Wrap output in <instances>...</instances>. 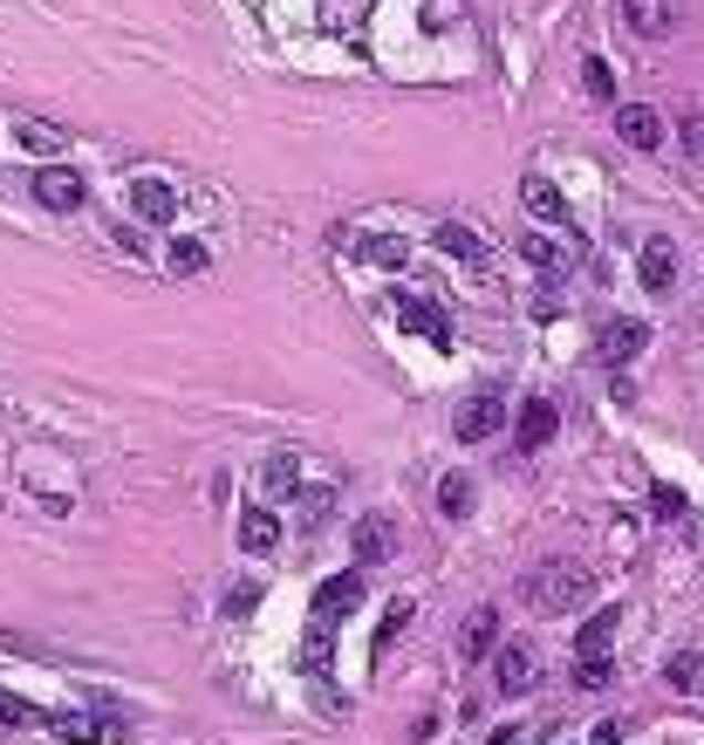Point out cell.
I'll use <instances>...</instances> for the list:
<instances>
[{
    "label": "cell",
    "mask_w": 704,
    "mask_h": 745,
    "mask_svg": "<svg viewBox=\"0 0 704 745\" xmlns=\"http://www.w3.org/2000/svg\"><path fill=\"white\" fill-rule=\"evenodd\" d=\"M615 622H622V609H596V615H589V630H581V643H574V656H609Z\"/></svg>",
    "instance_id": "obj_16"
},
{
    "label": "cell",
    "mask_w": 704,
    "mask_h": 745,
    "mask_svg": "<svg viewBox=\"0 0 704 745\" xmlns=\"http://www.w3.org/2000/svg\"><path fill=\"white\" fill-rule=\"evenodd\" d=\"M609 677H615L609 656H574V684H581V691H609Z\"/></svg>",
    "instance_id": "obj_26"
},
{
    "label": "cell",
    "mask_w": 704,
    "mask_h": 745,
    "mask_svg": "<svg viewBox=\"0 0 704 745\" xmlns=\"http://www.w3.org/2000/svg\"><path fill=\"white\" fill-rule=\"evenodd\" d=\"M165 260H172V273H178V281H191V273H206V240H199V232H178Z\"/></svg>",
    "instance_id": "obj_17"
},
{
    "label": "cell",
    "mask_w": 704,
    "mask_h": 745,
    "mask_svg": "<svg viewBox=\"0 0 704 745\" xmlns=\"http://www.w3.org/2000/svg\"><path fill=\"white\" fill-rule=\"evenodd\" d=\"M636 281L650 288V294H663L677 281V247L671 240H643V253H636Z\"/></svg>",
    "instance_id": "obj_10"
},
{
    "label": "cell",
    "mask_w": 704,
    "mask_h": 745,
    "mask_svg": "<svg viewBox=\"0 0 704 745\" xmlns=\"http://www.w3.org/2000/svg\"><path fill=\"white\" fill-rule=\"evenodd\" d=\"M520 199H527V213H540V219H568V199H561V192L547 185V178H527Z\"/></svg>",
    "instance_id": "obj_19"
},
{
    "label": "cell",
    "mask_w": 704,
    "mask_h": 745,
    "mask_svg": "<svg viewBox=\"0 0 704 745\" xmlns=\"http://www.w3.org/2000/svg\"><path fill=\"white\" fill-rule=\"evenodd\" d=\"M0 725H8V732H28V725H42V712H34V704H21L14 691H0Z\"/></svg>",
    "instance_id": "obj_29"
},
{
    "label": "cell",
    "mask_w": 704,
    "mask_h": 745,
    "mask_svg": "<svg viewBox=\"0 0 704 745\" xmlns=\"http://www.w3.org/2000/svg\"><path fill=\"white\" fill-rule=\"evenodd\" d=\"M581 588H589V568L561 555V561H540V568L520 581V602H527L534 615H561V609L581 602Z\"/></svg>",
    "instance_id": "obj_1"
},
{
    "label": "cell",
    "mask_w": 704,
    "mask_h": 745,
    "mask_svg": "<svg viewBox=\"0 0 704 745\" xmlns=\"http://www.w3.org/2000/svg\"><path fill=\"white\" fill-rule=\"evenodd\" d=\"M356 602H363V575H329V581L315 588V622L329 630V622H335V615H349Z\"/></svg>",
    "instance_id": "obj_9"
},
{
    "label": "cell",
    "mask_w": 704,
    "mask_h": 745,
    "mask_svg": "<svg viewBox=\"0 0 704 745\" xmlns=\"http://www.w3.org/2000/svg\"><path fill=\"white\" fill-rule=\"evenodd\" d=\"M493 684H499L506 697H527V691H534V650H527V643L493 650Z\"/></svg>",
    "instance_id": "obj_8"
},
{
    "label": "cell",
    "mask_w": 704,
    "mask_h": 745,
    "mask_svg": "<svg viewBox=\"0 0 704 745\" xmlns=\"http://www.w3.org/2000/svg\"><path fill=\"white\" fill-rule=\"evenodd\" d=\"M650 506H656L663 520H684V493H677V486H656V493H650Z\"/></svg>",
    "instance_id": "obj_31"
},
{
    "label": "cell",
    "mask_w": 704,
    "mask_h": 745,
    "mask_svg": "<svg viewBox=\"0 0 704 745\" xmlns=\"http://www.w3.org/2000/svg\"><path fill=\"white\" fill-rule=\"evenodd\" d=\"M83 178H75L69 165H42V172H34V199H42L49 213H75V206H83Z\"/></svg>",
    "instance_id": "obj_5"
},
{
    "label": "cell",
    "mask_w": 704,
    "mask_h": 745,
    "mask_svg": "<svg viewBox=\"0 0 704 745\" xmlns=\"http://www.w3.org/2000/svg\"><path fill=\"white\" fill-rule=\"evenodd\" d=\"M663 677H671V691H697L704 684V656L697 650H677L671 663H663Z\"/></svg>",
    "instance_id": "obj_23"
},
{
    "label": "cell",
    "mask_w": 704,
    "mask_h": 745,
    "mask_svg": "<svg viewBox=\"0 0 704 745\" xmlns=\"http://www.w3.org/2000/svg\"><path fill=\"white\" fill-rule=\"evenodd\" d=\"M253 602H260V581H240V588H232V596H226V615L240 622V615H253Z\"/></svg>",
    "instance_id": "obj_30"
},
{
    "label": "cell",
    "mask_w": 704,
    "mask_h": 745,
    "mask_svg": "<svg viewBox=\"0 0 704 745\" xmlns=\"http://www.w3.org/2000/svg\"><path fill=\"white\" fill-rule=\"evenodd\" d=\"M62 745H83V738H96V718H83V712H55V718H42Z\"/></svg>",
    "instance_id": "obj_25"
},
{
    "label": "cell",
    "mask_w": 704,
    "mask_h": 745,
    "mask_svg": "<svg viewBox=\"0 0 704 745\" xmlns=\"http://www.w3.org/2000/svg\"><path fill=\"white\" fill-rule=\"evenodd\" d=\"M14 137H21V151H34V158H55V151L69 144L55 124H14Z\"/></svg>",
    "instance_id": "obj_22"
},
{
    "label": "cell",
    "mask_w": 704,
    "mask_h": 745,
    "mask_svg": "<svg viewBox=\"0 0 704 745\" xmlns=\"http://www.w3.org/2000/svg\"><path fill=\"white\" fill-rule=\"evenodd\" d=\"M432 240H438L452 260H479V232H473V226H458V219H445V226L432 232Z\"/></svg>",
    "instance_id": "obj_21"
},
{
    "label": "cell",
    "mask_w": 704,
    "mask_h": 745,
    "mask_svg": "<svg viewBox=\"0 0 704 745\" xmlns=\"http://www.w3.org/2000/svg\"><path fill=\"white\" fill-rule=\"evenodd\" d=\"M520 260H527L534 273H568V253H561V240H547V232H527V240H520Z\"/></svg>",
    "instance_id": "obj_15"
},
{
    "label": "cell",
    "mask_w": 704,
    "mask_h": 745,
    "mask_svg": "<svg viewBox=\"0 0 704 745\" xmlns=\"http://www.w3.org/2000/svg\"><path fill=\"white\" fill-rule=\"evenodd\" d=\"M499 650V609L479 602L473 615H465V656H493Z\"/></svg>",
    "instance_id": "obj_14"
},
{
    "label": "cell",
    "mask_w": 704,
    "mask_h": 745,
    "mask_svg": "<svg viewBox=\"0 0 704 745\" xmlns=\"http://www.w3.org/2000/svg\"><path fill=\"white\" fill-rule=\"evenodd\" d=\"M622 21L636 42H671L684 28V0H622Z\"/></svg>",
    "instance_id": "obj_2"
},
{
    "label": "cell",
    "mask_w": 704,
    "mask_h": 745,
    "mask_svg": "<svg viewBox=\"0 0 704 745\" xmlns=\"http://www.w3.org/2000/svg\"><path fill=\"white\" fill-rule=\"evenodd\" d=\"M438 514H445V520H465V514H473V479H465V473H445V479H438Z\"/></svg>",
    "instance_id": "obj_18"
},
{
    "label": "cell",
    "mask_w": 704,
    "mask_h": 745,
    "mask_svg": "<svg viewBox=\"0 0 704 745\" xmlns=\"http://www.w3.org/2000/svg\"><path fill=\"white\" fill-rule=\"evenodd\" d=\"M397 301H404V308H397L404 329H424V335H438V342H445V315H438L432 301H424V294H397Z\"/></svg>",
    "instance_id": "obj_20"
},
{
    "label": "cell",
    "mask_w": 704,
    "mask_h": 745,
    "mask_svg": "<svg viewBox=\"0 0 704 745\" xmlns=\"http://www.w3.org/2000/svg\"><path fill=\"white\" fill-rule=\"evenodd\" d=\"M329 506H335V486H322V493H308V499H301V514H308V527H315V520L329 514Z\"/></svg>",
    "instance_id": "obj_33"
},
{
    "label": "cell",
    "mask_w": 704,
    "mask_h": 745,
    "mask_svg": "<svg viewBox=\"0 0 704 745\" xmlns=\"http://www.w3.org/2000/svg\"><path fill=\"white\" fill-rule=\"evenodd\" d=\"M363 253H370V260H376V267H390V273H397V267H404V260H411V247H404V240H397V232H376V240H370V247H363Z\"/></svg>",
    "instance_id": "obj_28"
},
{
    "label": "cell",
    "mask_w": 704,
    "mask_h": 745,
    "mask_svg": "<svg viewBox=\"0 0 704 745\" xmlns=\"http://www.w3.org/2000/svg\"><path fill=\"white\" fill-rule=\"evenodd\" d=\"M349 21H356V8H349V0H329V34H349Z\"/></svg>",
    "instance_id": "obj_34"
},
{
    "label": "cell",
    "mask_w": 704,
    "mask_h": 745,
    "mask_svg": "<svg viewBox=\"0 0 704 745\" xmlns=\"http://www.w3.org/2000/svg\"><path fill=\"white\" fill-rule=\"evenodd\" d=\"M499 424H506V397H499V390H473V397L458 404V417H452V431H458L465 445L499 438Z\"/></svg>",
    "instance_id": "obj_3"
},
{
    "label": "cell",
    "mask_w": 704,
    "mask_h": 745,
    "mask_svg": "<svg viewBox=\"0 0 704 745\" xmlns=\"http://www.w3.org/2000/svg\"><path fill=\"white\" fill-rule=\"evenodd\" d=\"M643 349H650V322H636V315H622V322H609V329L596 335V356H602L609 370H630Z\"/></svg>",
    "instance_id": "obj_4"
},
{
    "label": "cell",
    "mask_w": 704,
    "mask_h": 745,
    "mask_svg": "<svg viewBox=\"0 0 704 745\" xmlns=\"http://www.w3.org/2000/svg\"><path fill=\"white\" fill-rule=\"evenodd\" d=\"M240 547H247V555H273V547H281V520H273V506H247V514H240Z\"/></svg>",
    "instance_id": "obj_11"
},
{
    "label": "cell",
    "mask_w": 704,
    "mask_h": 745,
    "mask_svg": "<svg viewBox=\"0 0 704 745\" xmlns=\"http://www.w3.org/2000/svg\"><path fill=\"white\" fill-rule=\"evenodd\" d=\"M390 547H397V534H390L383 520H363V527H356V555H363V561H390Z\"/></svg>",
    "instance_id": "obj_24"
},
{
    "label": "cell",
    "mask_w": 704,
    "mask_h": 745,
    "mask_svg": "<svg viewBox=\"0 0 704 745\" xmlns=\"http://www.w3.org/2000/svg\"><path fill=\"white\" fill-rule=\"evenodd\" d=\"M684 151H691V158H704V110L684 116Z\"/></svg>",
    "instance_id": "obj_32"
},
{
    "label": "cell",
    "mask_w": 704,
    "mask_h": 745,
    "mask_svg": "<svg viewBox=\"0 0 704 745\" xmlns=\"http://www.w3.org/2000/svg\"><path fill=\"white\" fill-rule=\"evenodd\" d=\"M493 745H527V732H520V725H499V732H493Z\"/></svg>",
    "instance_id": "obj_36"
},
{
    "label": "cell",
    "mask_w": 704,
    "mask_h": 745,
    "mask_svg": "<svg viewBox=\"0 0 704 745\" xmlns=\"http://www.w3.org/2000/svg\"><path fill=\"white\" fill-rule=\"evenodd\" d=\"M589 745H622V725H596V732H589Z\"/></svg>",
    "instance_id": "obj_35"
},
{
    "label": "cell",
    "mask_w": 704,
    "mask_h": 745,
    "mask_svg": "<svg viewBox=\"0 0 704 745\" xmlns=\"http://www.w3.org/2000/svg\"><path fill=\"white\" fill-rule=\"evenodd\" d=\"M301 486V452H267V465H260V493L267 499H288Z\"/></svg>",
    "instance_id": "obj_13"
},
{
    "label": "cell",
    "mask_w": 704,
    "mask_h": 745,
    "mask_svg": "<svg viewBox=\"0 0 704 745\" xmlns=\"http://www.w3.org/2000/svg\"><path fill=\"white\" fill-rule=\"evenodd\" d=\"M581 90H589L596 103H609V96H615V75H609V62H602V55L581 62Z\"/></svg>",
    "instance_id": "obj_27"
},
{
    "label": "cell",
    "mask_w": 704,
    "mask_h": 745,
    "mask_svg": "<svg viewBox=\"0 0 704 745\" xmlns=\"http://www.w3.org/2000/svg\"><path fill=\"white\" fill-rule=\"evenodd\" d=\"M555 431H561V411L547 404V397L520 404V452H540V445H555Z\"/></svg>",
    "instance_id": "obj_12"
},
{
    "label": "cell",
    "mask_w": 704,
    "mask_h": 745,
    "mask_svg": "<svg viewBox=\"0 0 704 745\" xmlns=\"http://www.w3.org/2000/svg\"><path fill=\"white\" fill-rule=\"evenodd\" d=\"M131 213H137L144 226H172V219H178V192H172L165 178H137V185H131Z\"/></svg>",
    "instance_id": "obj_7"
},
{
    "label": "cell",
    "mask_w": 704,
    "mask_h": 745,
    "mask_svg": "<svg viewBox=\"0 0 704 745\" xmlns=\"http://www.w3.org/2000/svg\"><path fill=\"white\" fill-rule=\"evenodd\" d=\"M615 137L630 144V151H643V158H650V151L663 144V116H656L650 103H622V110H615Z\"/></svg>",
    "instance_id": "obj_6"
}]
</instances>
